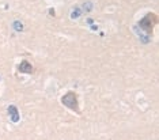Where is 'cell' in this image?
Returning <instances> with one entry per match:
<instances>
[{
  "instance_id": "obj_6",
  "label": "cell",
  "mask_w": 159,
  "mask_h": 140,
  "mask_svg": "<svg viewBox=\"0 0 159 140\" xmlns=\"http://www.w3.org/2000/svg\"><path fill=\"white\" fill-rule=\"evenodd\" d=\"M49 12H50V15H54V10H53V8H50V10H49Z\"/></svg>"
},
{
  "instance_id": "obj_2",
  "label": "cell",
  "mask_w": 159,
  "mask_h": 140,
  "mask_svg": "<svg viewBox=\"0 0 159 140\" xmlns=\"http://www.w3.org/2000/svg\"><path fill=\"white\" fill-rule=\"evenodd\" d=\"M61 103H63L65 107H68V109L76 112L78 114H80L79 105H78V95H76V93H73V91H68L67 94H64L63 97H61Z\"/></svg>"
},
{
  "instance_id": "obj_3",
  "label": "cell",
  "mask_w": 159,
  "mask_h": 140,
  "mask_svg": "<svg viewBox=\"0 0 159 140\" xmlns=\"http://www.w3.org/2000/svg\"><path fill=\"white\" fill-rule=\"evenodd\" d=\"M19 71L22 72V73H33V65L27 60H23L19 64Z\"/></svg>"
},
{
  "instance_id": "obj_4",
  "label": "cell",
  "mask_w": 159,
  "mask_h": 140,
  "mask_svg": "<svg viewBox=\"0 0 159 140\" xmlns=\"http://www.w3.org/2000/svg\"><path fill=\"white\" fill-rule=\"evenodd\" d=\"M8 113H10V116H11V120L14 122H18L19 121V113H18V109H16V106H10L8 107Z\"/></svg>"
},
{
  "instance_id": "obj_1",
  "label": "cell",
  "mask_w": 159,
  "mask_h": 140,
  "mask_svg": "<svg viewBox=\"0 0 159 140\" xmlns=\"http://www.w3.org/2000/svg\"><path fill=\"white\" fill-rule=\"evenodd\" d=\"M156 25H158V15L155 12H148L147 15L144 18H141L140 22H139V27L146 31L148 35H151L154 33V29H155Z\"/></svg>"
},
{
  "instance_id": "obj_5",
  "label": "cell",
  "mask_w": 159,
  "mask_h": 140,
  "mask_svg": "<svg viewBox=\"0 0 159 140\" xmlns=\"http://www.w3.org/2000/svg\"><path fill=\"white\" fill-rule=\"evenodd\" d=\"M14 26H15V29H16L18 31H20V30L23 29V26L20 25V22H14Z\"/></svg>"
}]
</instances>
